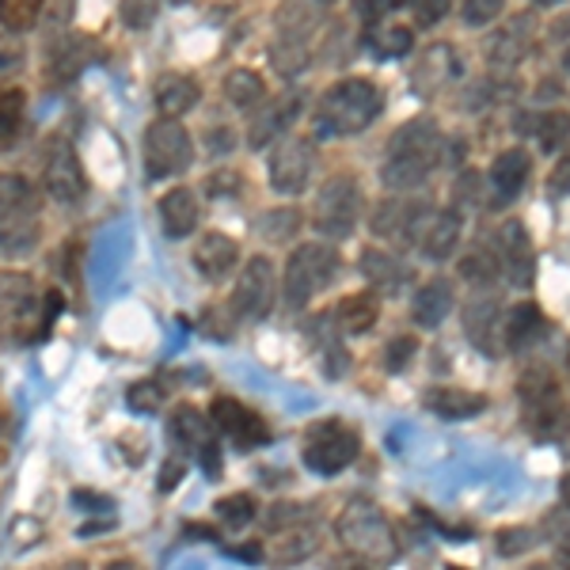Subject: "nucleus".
I'll return each instance as SVG.
<instances>
[{
	"label": "nucleus",
	"instance_id": "obj_1",
	"mask_svg": "<svg viewBox=\"0 0 570 570\" xmlns=\"http://www.w3.org/2000/svg\"><path fill=\"white\" fill-rule=\"evenodd\" d=\"M445 156V137H441L438 122L430 118H411L403 122L395 137L384 149V168H381V183L395 195L403 190H415L430 179V171L441 164Z\"/></svg>",
	"mask_w": 570,
	"mask_h": 570
},
{
	"label": "nucleus",
	"instance_id": "obj_2",
	"mask_svg": "<svg viewBox=\"0 0 570 570\" xmlns=\"http://www.w3.org/2000/svg\"><path fill=\"white\" fill-rule=\"evenodd\" d=\"M381 110H384V96L373 80L346 77L320 96L316 110H312V134H316L320 141L354 137V134L370 130L376 118H381Z\"/></svg>",
	"mask_w": 570,
	"mask_h": 570
},
{
	"label": "nucleus",
	"instance_id": "obj_3",
	"mask_svg": "<svg viewBox=\"0 0 570 570\" xmlns=\"http://www.w3.org/2000/svg\"><path fill=\"white\" fill-rule=\"evenodd\" d=\"M53 324L46 320V293L23 271H0V346H27Z\"/></svg>",
	"mask_w": 570,
	"mask_h": 570
},
{
	"label": "nucleus",
	"instance_id": "obj_4",
	"mask_svg": "<svg viewBox=\"0 0 570 570\" xmlns=\"http://www.w3.org/2000/svg\"><path fill=\"white\" fill-rule=\"evenodd\" d=\"M39 233V190L16 171H0V252L27 255Z\"/></svg>",
	"mask_w": 570,
	"mask_h": 570
},
{
	"label": "nucleus",
	"instance_id": "obj_5",
	"mask_svg": "<svg viewBox=\"0 0 570 570\" xmlns=\"http://www.w3.org/2000/svg\"><path fill=\"white\" fill-rule=\"evenodd\" d=\"M335 532L343 540V548L357 559H370V563H381V559H392L395 551V537L392 525L384 518V510L370 499H351L343 505L335 521Z\"/></svg>",
	"mask_w": 570,
	"mask_h": 570
},
{
	"label": "nucleus",
	"instance_id": "obj_6",
	"mask_svg": "<svg viewBox=\"0 0 570 570\" xmlns=\"http://www.w3.org/2000/svg\"><path fill=\"white\" fill-rule=\"evenodd\" d=\"M338 274V252L331 244H301L289 252L285 259V278H282V289H285V301L293 308H305L316 293L327 289V282Z\"/></svg>",
	"mask_w": 570,
	"mask_h": 570
},
{
	"label": "nucleus",
	"instance_id": "obj_7",
	"mask_svg": "<svg viewBox=\"0 0 570 570\" xmlns=\"http://www.w3.org/2000/svg\"><path fill=\"white\" fill-rule=\"evenodd\" d=\"M145 176L149 179H171L195 164V137L179 118H156L145 130Z\"/></svg>",
	"mask_w": 570,
	"mask_h": 570
},
{
	"label": "nucleus",
	"instance_id": "obj_8",
	"mask_svg": "<svg viewBox=\"0 0 570 570\" xmlns=\"http://www.w3.org/2000/svg\"><path fill=\"white\" fill-rule=\"evenodd\" d=\"M521 403H525V422L537 441H563L570 415L563 407V395H559L556 376L548 370H529L521 376Z\"/></svg>",
	"mask_w": 570,
	"mask_h": 570
},
{
	"label": "nucleus",
	"instance_id": "obj_9",
	"mask_svg": "<svg viewBox=\"0 0 570 570\" xmlns=\"http://www.w3.org/2000/svg\"><path fill=\"white\" fill-rule=\"evenodd\" d=\"M357 214H362V190L351 176H335L320 187L316 206H312V228L327 240H346L357 228Z\"/></svg>",
	"mask_w": 570,
	"mask_h": 570
},
{
	"label": "nucleus",
	"instance_id": "obj_10",
	"mask_svg": "<svg viewBox=\"0 0 570 570\" xmlns=\"http://www.w3.org/2000/svg\"><path fill=\"white\" fill-rule=\"evenodd\" d=\"M357 453H362V441L343 422H316L301 445L305 468H312L316 475H338L357 461Z\"/></svg>",
	"mask_w": 570,
	"mask_h": 570
},
{
	"label": "nucleus",
	"instance_id": "obj_11",
	"mask_svg": "<svg viewBox=\"0 0 570 570\" xmlns=\"http://www.w3.org/2000/svg\"><path fill=\"white\" fill-rule=\"evenodd\" d=\"M42 187L58 206H77L88 195L85 164H80L77 149H72L69 137H50L42 149Z\"/></svg>",
	"mask_w": 570,
	"mask_h": 570
},
{
	"label": "nucleus",
	"instance_id": "obj_12",
	"mask_svg": "<svg viewBox=\"0 0 570 570\" xmlns=\"http://www.w3.org/2000/svg\"><path fill=\"white\" fill-rule=\"evenodd\" d=\"M316 168V145L305 137H282L266 160V179L278 195H301Z\"/></svg>",
	"mask_w": 570,
	"mask_h": 570
},
{
	"label": "nucleus",
	"instance_id": "obj_13",
	"mask_svg": "<svg viewBox=\"0 0 570 570\" xmlns=\"http://www.w3.org/2000/svg\"><path fill=\"white\" fill-rule=\"evenodd\" d=\"M274 289H278V278H274V263L266 255H252L244 263V274L236 278L233 289V312L240 320H263L274 305Z\"/></svg>",
	"mask_w": 570,
	"mask_h": 570
},
{
	"label": "nucleus",
	"instance_id": "obj_14",
	"mask_svg": "<svg viewBox=\"0 0 570 570\" xmlns=\"http://www.w3.org/2000/svg\"><path fill=\"white\" fill-rule=\"evenodd\" d=\"M209 426H214L217 434H225L236 449H259L271 441L266 422L255 415L252 407H244L240 400H228V395L209 403Z\"/></svg>",
	"mask_w": 570,
	"mask_h": 570
},
{
	"label": "nucleus",
	"instance_id": "obj_15",
	"mask_svg": "<svg viewBox=\"0 0 570 570\" xmlns=\"http://www.w3.org/2000/svg\"><path fill=\"white\" fill-rule=\"evenodd\" d=\"M301 104H305L301 91H285L278 99H263V104L252 110V122H247V145H252V149H266V145L282 141V137L289 134V126L297 122Z\"/></svg>",
	"mask_w": 570,
	"mask_h": 570
},
{
	"label": "nucleus",
	"instance_id": "obj_16",
	"mask_svg": "<svg viewBox=\"0 0 570 570\" xmlns=\"http://www.w3.org/2000/svg\"><path fill=\"white\" fill-rule=\"evenodd\" d=\"M430 214L434 209L430 206H422V202H407V198H389V202H381V206L373 209V220H370V228L381 240H400V244H411L415 240L419 244V236H422V225L430 220Z\"/></svg>",
	"mask_w": 570,
	"mask_h": 570
},
{
	"label": "nucleus",
	"instance_id": "obj_17",
	"mask_svg": "<svg viewBox=\"0 0 570 570\" xmlns=\"http://www.w3.org/2000/svg\"><path fill=\"white\" fill-rule=\"evenodd\" d=\"M499 327H502V305L499 293L487 289V285H475L472 297L464 305V331L483 354H494L499 346Z\"/></svg>",
	"mask_w": 570,
	"mask_h": 570
},
{
	"label": "nucleus",
	"instance_id": "obj_18",
	"mask_svg": "<svg viewBox=\"0 0 570 570\" xmlns=\"http://www.w3.org/2000/svg\"><path fill=\"white\" fill-rule=\"evenodd\" d=\"M461 233H464V217H461V209H434L426 225H422L419 252L426 255L430 263H445L449 255H456V244H461Z\"/></svg>",
	"mask_w": 570,
	"mask_h": 570
},
{
	"label": "nucleus",
	"instance_id": "obj_19",
	"mask_svg": "<svg viewBox=\"0 0 570 570\" xmlns=\"http://www.w3.org/2000/svg\"><path fill=\"white\" fill-rule=\"evenodd\" d=\"M494 255H499V266L510 274L513 285L532 282V266H537V259H532V240L521 220H505L502 233H499V252Z\"/></svg>",
	"mask_w": 570,
	"mask_h": 570
},
{
	"label": "nucleus",
	"instance_id": "obj_20",
	"mask_svg": "<svg viewBox=\"0 0 570 570\" xmlns=\"http://www.w3.org/2000/svg\"><path fill=\"white\" fill-rule=\"evenodd\" d=\"M529 171H532V160L525 149H505L494 156V164H491V195H494L491 202L494 206H510V202L525 190Z\"/></svg>",
	"mask_w": 570,
	"mask_h": 570
},
{
	"label": "nucleus",
	"instance_id": "obj_21",
	"mask_svg": "<svg viewBox=\"0 0 570 570\" xmlns=\"http://www.w3.org/2000/svg\"><path fill=\"white\" fill-rule=\"evenodd\" d=\"M156 110H160V118H183L187 110L198 107L202 99V88L195 77H187V72H164L160 80H156Z\"/></svg>",
	"mask_w": 570,
	"mask_h": 570
},
{
	"label": "nucleus",
	"instance_id": "obj_22",
	"mask_svg": "<svg viewBox=\"0 0 570 570\" xmlns=\"http://www.w3.org/2000/svg\"><path fill=\"white\" fill-rule=\"evenodd\" d=\"M198 220H202V202L190 187H171L168 195L160 198V225L168 236L183 240V236L195 233Z\"/></svg>",
	"mask_w": 570,
	"mask_h": 570
},
{
	"label": "nucleus",
	"instance_id": "obj_23",
	"mask_svg": "<svg viewBox=\"0 0 570 570\" xmlns=\"http://www.w3.org/2000/svg\"><path fill=\"white\" fill-rule=\"evenodd\" d=\"M240 263V247H236L233 236L225 233H206L202 240L195 244V266L202 278L209 282H220L233 266Z\"/></svg>",
	"mask_w": 570,
	"mask_h": 570
},
{
	"label": "nucleus",
	"instance_id": "obj_24",
	"mask_svg": "<svg viewBox=\"0 0 570 570\" xmlns=\"http://www.w3.org/2000/svg\"><path fill=\"white\" fill-rule=\"evenodd\" d=\"M453 285H449L445 278H434L426 285H419L415 301H411V316H415L419 327L434 331L445 324L449 316H453Z\"/></svg>",
	"mask_w": 570,
	"mask_h": 570
},
{
	"label": "nucleus",
	"instance_id": "obj_25",
	"mask_svg": "<svg viewBox=\"0 0 570 570\" xmlns=\"http://www.w3.org/2000/svg\"><path fill=\"white\" fill-rule=\"evenodd\" d=\"M168 434H171V441L183 449V453H202V449L214 441V426H209V415H202L198 407H183L176 411V415L168 419Z\"/></svg>",
	"mask_w": 570,
	"mask_h": 570
},
{
	"label": "nucleus",
	"instance_id": "obj_26",
	"mask_svg": "<svg viewBox=\"0 0 570 570\" xmlns=\"http://www.w3.org/2000/svg\"><path fill=\"white\" fill-rule=\"evenodd\" d=\"M544 316H540V308L532 305H518V308H510L502 316V343L510 346V351H525V346L537 343L540 335H544Z\"/></svg>",
	"mask_w": 570,
	"mask_h": 570
},
{
	"label": "nucleus",
	"instance_id": "obj_27",
	"mask_svg": "<svg viewBox=\"0 0 570 570\" xmlns=\"http://www.w3.org/2000/svg\"><path fill=\"white\" fill-rule=\"evenodd\" d=\"M331 316H335L338 331H346V335H365V331H373V327H376L381 305H376L373 293H351V297L338 301Z\"/></svg>",
	"mask_w": 570,
	"mask_h": 570
},
{
	"label": "nucleus",
	"instance_id": "obj_28",
	"mask_svg": "<svg viewBox=\"0 0 570 570\" xmlns=\"http://www.w3.org/2000/svg\"><path fill=\"white\" fill-rule=\"evenodd\" d=\"M426 407L441 419H475L487 407V395L468 389H430Z\"/></svg>",
	"mask_w": 570,
	"mask_h": 570
},
{
	"label": "nucleus",
	"instance_id": "obj_29",
	"mask_svg": "<svg viewBox=\"0 0 570 570\" xmlns=\"http://www.w3.org/2000/svg\"><path fill=\"white\" fill-rule=\"evenodd\" d=\"M362 274H365V282H370V285H381V289H400V285L411 278V266L403 263L400 255L370 247V252H362Z\"/></svg>",
	"mask_w": 570,
	"mask_h": 570
},
{
	"label": "nucleus",
	"instance_id": "obj_30",
	"mask_svg": "<svg viewBox=\"0 0 570 570\" xmlns=\"http://www.w3.org/2000/svg\"><path fill=\"white\" fill-rule=\"evenodd\" d=\"M316 544H320V532L308 529V525H301V521H297V525H289V529L278 532L271 559L278 567H293V563H301V559H308L312 551H316Z\"/></svg>",
	"mask_w": 570,
	"mask_h": 570
},
{
	"label": "nucleus",
	"instance_id": "obj_31",
	"mask_svg": "<svg viewBox=\"0 0 570 570\" xmlns=\"http://www.w3.org/2000/svg\"><path fill=\"white\" fill-rule=\"evenodd\" d=\"M271 61L282 77H297L308 66V39L305 31H293V27H282V39L271 46Z\"/></svg>",
	"mask_w": 570,
	"mask_h": 570
},
{
	"label": "nucleus",
	"instance_id": "obj_32",
	"mask_svg": "<svg viewBox=\"0 0 570 570\" xmlns=\"http://www.w3.org/2000/svg\"><path fill=\"white\" fill-rule=\"evenodd\" d=\"M456 72H461V58H453L449 46H434V50L426 53V61L415 69V88L419 91H438L441 85H449Z\"/></svg>",
	"mask_w": 570,
	"mask_h": 570
},
{
	"label": "nucleus",
	"instance_id": "obj_33",
	"mask_svg": "<svg viewBox=\"0 0 570 570\" xmlns=\"http://www.w3.org/2000/svg\"><path fill=\"white\" fill-rule=\"evenodd\" d=\"M225 99L236 110H255L266 99V80L255 69H233L225 77Z\"/></svg>",
	"mask_w": 570,
	"mask_h": 570
},
{
	"label": "nucleus",
	"instance_id": "obj_34",
	"mask_svg": "<svg viewBox=\"0 0 570 570\" xmlns=\"http://www.w3.org/2000/svg\"><path fill=\"white\" fill-rule=\"evenodd\" d=\"M88 66V39H61L50 50V72L53 80H72Z\"/></svg>",
	"mask_w": 570,
	"mask_h": 570
},
{
	"label": "nucleus",
	"instance_id": "obj_35",
	"mask_svg": "<svg viewBox=\"0 0 570 570\" xmlns=\"http://www.w3.org/2000/svg\"><path fill=\"white\" fill-rule=\"evenodd\" d=\"M411 46H415V31L403 23H384L370 35V50L376 58H403L411 53Z\"/></svg>",
	"mask_w": 570,
	"mask_h": 570
},
{
	"label": "nucleus",
	"instance_id": "obj_36",
	"mask_svg": "<svg viewBox=\"0 0 570 570\" xmlns=\"http://www.w3.org/2000/svg\"><path fill=\"white\" fill-rule=\"evenodd\" d=\"M46 0H0V27L12 35H23L39 23Z\"/></svg>",
	"mask_w": 570,
	"mask_h": 570
},
{
	"label": "nucleus",
	"instance_id": "obj_37",
	"mask_svg": "<svg viewBox=\"0 0 570 570\" xmlns=\"http://www.w3.org/2000/svg\"><path fill=\"white\" fill-rule=\"evenodd\" d=\"M23 118H27V96L20 88H8L0 91V145L16 141L23 130Z\"/></svg>",
	"mask_w": 570,
	"mask_h": 570
},
{
	"label": "nucleus",
	"instance_id": "obj_38",
	"mask_svg": "<svg viewBox=\"0 0 570 570\" xmlns=\"http://www.w3.org/2000/svg\"><path fill=\"white\" fill-rule=\"evenodd\" d=\"M461 274L472 282V289H475V285H491L502 274L499 255H494L491 247H487V252H483V247H472V252L461 259Z\"/></svg>",
	"mask_w": 570,
	"mask_h": 570
},
{
	"label": "nucleus",
	"instance_id": "obj_39",
	"mask_svg": "<svg viewBox=\"0 0 570 570\" xmlns=\"http://www.w3.org/2000/svg\"><path fill=\"white\" fill-rule=\"evenodd\" d=\"M214 513L228 529H247L255 521V513H259V502H255L252 494H225V499L214 505Z\"/></svg>",
	"mask_w": 570,
	"mask_h": 570
},
{
	"label": "nucleus",
	"instance_id": "obj_40",
	"mask_svg": "<svg viewBox=\"0 0 570 570\" xmlns=\"http://www.w3.org/2000/svg\"><path fill=\"white\" fill-rule=\"evenodd\" d=\"M297 228H301V214L297 209H266V214L259 217V233L266 236V240H274V244H282V240H293L297 236Z\"/></svg>",
	"mask_w": 570,
	"mask_h": 570
},
{
	"label": "nucleus",
	"instance_id": "obj_41",
	"mask_svg": "<svg viewBox=\"0 0 570 570\" xmlns=\"http://www.w3.org/2000/svg\"><path fill=\"white\" fill-rule=\"evenodd\" d=\"M532 130H537V141L540 149L556 153L559 145L570 137V115H559V110H548V115H540L537 122H532Z\"/></svg>",
	"mask_w": 570,
	"mask_h": 570
},
{
	"label": "nucleus",
	"instance_id": "obj_42",
	"mask_svg": "<svg viewBox=\"0 0 570 570\" xmlns=\"http://www.w3.org/2000/svg\"><path fill=\"white\" fill-rule=\"evenodd\" d=\"M118 20H122V27H130V31H145L156 20V0H122L118 4Z\"/></svg>",
	"mask_w": 570,
	"mask_h": 570
},
{
	"label": "nucleus",
	"instance_id": "obj_43",
	"mask_svg": "<svg viewBox=\"0 0 570 570\" xmlns=\"http://www.w3.org/2000/svg\"><path fill=\"white\" fill-rule=\"evenodd\" d=\"M505 0H461V20L468 27H487L502 16Z\"/></svg>",
	"mask_w": 570,
	"mask_h": 570
},
{
	"label": "nucleus",
	"instance_id": "obj_44",
	"mask_svg": "<svg viewBox=\"0 0 570 570\" xmlns=\"http://www.w3.org/2000/svg\"><path fill=\"white\" fill-rule=\"evenodd\" d=\"M126 400H130L134 411H156L164 403V384L160 381H137V384H130Z\"/></svg>",
	"mask_w": 570,
	"mask_h": 570
},
{
	"label": "nucleus",
	"instance_id": "obj_45",
	"mask_svg": "<svg viewBox=\"0 0 570 570\" xmlns=\"http://www.w3.org/2000/svg\"><path fill=\"white\" fill-rule=\"evenodd\" d=\"M411 8H415L419 27H438L449 12H453V0H411Z\"/></svg>",
	"mask_w": 570,
	"mask_h": 570
},
{
	"label": "nucleus",
	"instance_id": "obj_46",
	"mask_svg": "<svg viewBox=\"0 0 570 570\" xmlns=\"http://www.w3.org/2000/svg\"><path fill=\"white\" fill-rule=\"evenodd\" d=\"M415 351H419V343L411 335L392 338L389 351H384V365H389V370H407V362L415 357Z\"/></svg>",
	"mask_w": 570,
	"mask_h": 570
},
{
	"label": "nucleus",
	"instance_id": "obj_47",
	"mask_svg": "<svg viewBox=\"0 0 570 570\" xmlns=\"http://www.w3.org/2000/svg\"><path fill=\"white\" fill-rule=\"evenodd\" d=\"M23 42H20V35H12V31H4L0 35V72H12V69H20L23 66Z\"/></svg>",
	"mask_w": 570,
	"mask_h": 570
},
{
	"label": "nucleus",
	"instance_id": "obj_48",
	"mask_svg": "<svg viewBox=\"0 0 570 570\" xmlns=\"http://www.w3.org/2000/svg\"><path fill=\"white\" fill-rule=\"evenodd\" d=\"M403 4H411V0H357V12L376 20V16H389V12H395V8H403Z\"/></svg>",
	"mask_w": 570,
	"mask_h": 570
},
{
	"label": "nucleus",
	"instance_id": "obj_49",
	"mask_svg": "<svg viewBox=\"0 0 570 570\" xmlns=\"http://www.w3.org/2000/svg\"><path fill=\"white\" fill-rule=\"evenodd\" d=\"M206 187L214 190L217 198H228V195H236V187H240V176H233V171H217V176L206 179Z\"/></svg>",
	"mask_w": 570,
	"mask_h": 570
},
{
	"label": "nucleus",
	"instance_id": "obj_50",
	"mask_svg": "<svg viewBox=\"0 0 570 570\" xmlns=\"http://www.w3.org/2000/svg\"><path fill=\"white\" fill-rule=\"evenodd\" d=\"M183 472H187V468H183L179 456H168V461H164V472H160V491H171V487L183 480Z\"/></svg>",
	"mask_w": 570,
	"mask_h": 570
},
{
	"label": "nucleus",
	"instance_id": "obj_51",
	"mask_svg": "<svg viewBox=\"0 0 570 570\" xmlns=\"http://www.w3.org/2000/svg\"><path fill=\"white\" fill-rule=\"evenodd\" d=\"M198 461H202V468H206L209 480H217V475H220V449H217V441H209V445L202 449Z\"/></svg>",
	"mask_w": 570,
	"mask_h": 570
},
{
	"label": "nucleus",
	"instance_id": "obj_52",
	"mask_svg": "<svg viewBox=\"0 0 570 570\" xmlns=\"http://www.w3.org/2000/svg\"><path fill=\"white\" fill-rule=\"evenodd\" d=\"M548 187L556 190V195H567V190H570V156H567V160H559V164H556V171H551Z\"/></svg>",
	"mask_w": 570,
	"mask_h": 570
},
{
	"label": "nucleus",
	"instance_id": "obj_53",
	"mask_svg": "<svg viewBox=\"0 0 570 570\" xmlns=\"http://www.w3.org/2000/svg\"><path fill=\"white\" fill-rule=\"evenodd\" d=\"M499 544H502V551H505V556H510V551H513V548H518V551H525V548L532 544V537H529V532H525V529H521V532H518V529H505V532H502V540H499Z\"/></svg>",
	"mask_w": 570,
	"mask_h": 570
},
{
	"label": "nucleus",
	"instance_id": "obj_54",
	"mask_svg": "<svg viewBox=\"0 0 570 570\" xmlns=\"http://www.w3.org/2000/svg\"><path fill=\"white\" fill-rule=\"evenodd\" d=\"M233 556L240 559V563H263V544H244V548H233Z\"/></svg>",
	"mask_w": 570,
	"mask_h": 570
},
{
	"label": "nucleus",
	"instance_id": "obj_55",
	"mask_svg": "<svg viewBox=\"0 0 570 570\" xmlns=\"http://www.w3.org/2000/svg\"><path fill=\"white\" fill-rule=\"evenodd\" d=\"M8 461V422L0 419V464Z\"/></svg>",
	"mask_w": 570,
	"mask_h": 570
},
{
	"label": "nucleus",
	"instance_id": "obj_56",
	"mask_svg": "<svg viewBox=\"0 0 570 570\" xmlns=\"http://www.w3.org/2000/svg\"><path fill=\"white\" fill-rule=\"evenodd\" d=\"M343 570H373V563H370V559H351V563H343Z\"/></svg>",
	"mask_w": 570,
	"mask_h": 570
},
{
	"label": "nucleus",
	"instance_id": "obj_57",
	"mask_svg": "<svg viewBox=\"0 0 570 570\" xmlns=\"http://www.w3.org/2000/svg\"><path fill=\"white\" fill-rule=\"evenodd\" d=\"M104 570H141V567L130 563V559H118V563H110V567H104Z\"/></svg>",
	"mask_w": 570,
	"mask_h": 570
},
{
	"label": "nucleus",
	"instance_id": "obj_58",
	"mask_svg": "<svg viewBox=\"0 0 570 570\" xmlns=\"http://www.w3.org/2000/svg\"><path fill=\"white\" fill-rule=\"evenodd\" d=\"M559 494H563V502L570 505V472L563 475V483H559Z\"/></svg>",
	"mask_w": 570,
	"mask_h": 570
},
{
	"label": "nucleus",
	"instance_id": "obj_59",
	"mask_svg": "<svg viewBox=\"0 0 570 570\" xmlns=\"http://www.w3.org/2000/svg\"><path fill=\"white\" fill-rule=\"evenodd\" d=\"M532 4H540V8H551V4H563V0H532Z\"/></svg>",
	"mask_w": 570,
	"mask_h": 570
},
{
	"label": "nucleus",
	"instance_id": "obj_60",
	"mask_svg": "<svg viewBox=\"0 0 570 570\" xmlns=\"http://www.w3.org/2000/svg\"><path fill=\"white\" fill-rule=\"evenodd\" d=\"M563 570H570V548L563 551Z\"/></svg>",
	"mask_w": 570,
	"mask_h": 570
},
{
	"label": "nucleus",
	"instance_id": "obj_61",
	"mask_svg": "<svg viewBox=\"0 0 570 570\" xmlns=\"http://www.w3.org/2000/svg\"><path fill=\"white\" fill-rule=\"evenodd\" d=\"M320 4H335V0H320Z\"/></svg>",
	"mask_w": 570,
	"mask_h": 570
},
{
	"label": "nucleus",
	"instance_id": "obj_62",
	"mask_svg": "<svg viewBox=\"0 0 570 570\" xmlns=\"http://www.w3.org/2000/svg\"><path fill=\"white\" fill-rule=\"evenodd\" d=\"M171 4H183V0H171Z\"/></svg>",
	"mask_w": 570,
	"mask_h": 570
},
{
	"label": "nucleus",
	"instance_id": "obj_63",
	"mask_svg": "<svg viewBox=\"0 0 570 570\" xmlns=\"http://www.w3.org/2000/svg\"><path fill=\"white\" fill-rule=\"evenodd\" d=\"M567 362H570V357H567Z\"/></svg>",
	"mask_w": 570,
	"mask_h": 570
}]
</instances>
